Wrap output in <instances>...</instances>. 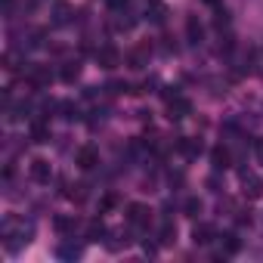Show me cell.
<instances>
[{"label":"cell","mask_w":263,"mask_h":263,"mask_svg":"<svg viewBox=\"0 0 263 263\" xmlns=\"http://www.w3.org/2000/svg\"><path fill=\"white\" fill-rule=\"evenodd\" d=\"M87 241H105V223L102 220H90L87 223Z\"/></svg>","instance_id":"e0dca14e"},{"label":"cell","mask_w":263,"mask_h":263,"mask_svg":"<svg viewBox=\"0 0 263 263\" xmlns=\"http://www.w3.org/2000/svg\"><path fill=\"white\" fill-rule=\"evenodd\" d=\"M53 22H56V25H65V22H71V10H68V7H59Z\"/></svg>","instance_id":"cb8c5ba5"},{"label":"cell","mask_w":263,"mask_h":263,"mask_svg":"<svg viewBox=\"0 0 263 263\" xmlns=\"http://www.w3.org/2000/svg\"><path fill=\"white\" fill-rule=\"evenodd\" d=\"M186 115H192V102L186 99V96H174V99H167V118L171 121H183Z\"/></svg>","instance_id":"277c9868"},{"label":"cell","mask_w":263,"mask_h":263,"mask_svg":"<svg viewBox=\"0 0 263 263\" xmlns=\"http://www.w3.org/2000/svg\"><path fill=\"white\" fill-rule=\"evenodd\" d=\"M59 78H62L65 84H74V81L81 78V62H65L62 71H59Z\"/></svg>","instance_id":"d6986e66"},{"label":"cell","mask_w":263,"mask_h":263,"mask_svg":"<svg viewBox=\"0 0 263 263\" xmlns=\"http://www.w3.org/2000/svg\"><path fill=\"white\" fill-rule=\"evenodd\" d=\"M201 198H186V204H183V211H186V217H198L201 214Z\"/></svg>","instance_id":"44dd1931"},{"label":"cell","mask_w":263,"mask_h":263,"mask_svg":"<svg viewBox=\"0 0 263 263\" xmlns=\"http://www.w3.org/2000/svg\"><path fill=\"white\" fill-rule=\"evenodd\" d=\"M164 16H167V7L161 4V0H149V7H146V19H149V22H155V25H161V22H164Z\"/></svg>","instance_id":"7c38bea8"},{"label":"cell","mask_w":263,"mask_h":263,"mask_svg":"<svg viewBox=\"0 0 263 263\" xmlns=\"http://www.w3.org/2000/svg\"><path fill=\"white\" fill-rule=\"evenodd\" d=\"M96 62H99V68L111 71V68H118V65H121V50H118L115 44H105V47H99V50H96Z\"/></svg>","instance_id":"7a4b0ae2"},{"label":"cell","mask_w":263,"mask_h":263,"mask_svg":"<svg viewBox=\"0 0 263 263\" xmlns=\"http://www.w3.org/2000/svg\"><path fill=\"white\" fill-rule=\"evenodd\" d=\"M211 164H214V171H226V167L232 164V155H229V149H223V146L211 149Z\"/></svg>","instance_id":"30bf717a"},{"label":"cell","mask_w":263,"mask_h":263,"mask_svg":"<svg viewBox=\"0 0 263 263\" xmlns=\"http://www.w3.org/2000/svg\"><path fill=\"white\" fill-rule=\"evenodd\" d=\"M108 7L118 13V10H124V7H127V0H108Z\"/></svg>","instance_id":"f1b7e54d"},{"label":"cell","mask_w":263,"mask_h":263,"mask_svg":"<svg viewBox=\"0 0 263 263\" xmlns=\"http://www.w3.org/2000/svg\"><path fill=\"white\" fill-rule=\"evenodd\" d=\"M241 192H245V198H260L263 195V180L254 177V174H241Z\"/></svg>","instance_id":"52a82bcc"},{"label":"cell","mask_w":263,"mask_h":263,"mask_svg":"<svg viewBox=\"0 0 263 263\" xmlns=\"http://www.w3.org/2000/svg\"><path fill=\"white\" fill-rule=\"evenodd\" d=\"M149 220H152V211L146 208V204H127V223L130 226H149Z\"/></svg>","instance_id":"5b68a950"},{"label":"cell","mask_w":263,"mask_h":263,"mask_svg":"<svg viewBox=\"0 0 263 263\" xmlns=\"http://www.w3.org/2000/svg\"><path fill=\"white\" fill-rule=\"evenodd\" d=\"M208 4H217V0H208Z\"/></svg>","instance_id":"4dcf8cb0"},{"label":"cell","mask_w":263,"mask_h":263,"mask_svg":"<svg viewBox=\"0 0 263 263\" xmlns=\"http://www.w3.org/2000/svg\"><path fill=\"white\" fill-rule=\"evenodd\" d=\"M223 248H226V254H238V248H241V241H238V235H223Z\"/></svg>","instance_id":"603a6c76"},{"label":"cell","mask_w":263,"mask_h":263,"mask_svg":"<svg viewBox=\"0 0 263 263\" xmlns=\"http://www.w3.org/2000/svg\"><path fill=\"white\" fill-rule=\"evenodd\" d=\"M13 7H16V0H4V16H13Z\"/></svg>","instance_id":"f546056e"},{"label":"cell","mask_w":263,"mask_h":263,"mask_svg":"<svg viewBox=\"0 0 263 263\" xmlns=\"http://www.w3.org/2000/svg\"><path fill=\"white\" fill-rule=\"evenodd\" d=\"M59 111H62V118H65V121H74V118H78V105H74V102H68V99H65V102H59Z\"/></svg>","instance_id":"7402d4cb"},{"label":"cell","mask_w":263,"mask_h":263,"mask_svg":"<svg viewBox=\"0 0 263 263\" xmlns=\"http://www.w3.org/2000/svg\"><path fill=\"white\" fill-rule=\"evenodd\" d=\"M158 241H161V245H174V241H177V226H174V223H164L161 232H158Z\"/></svg>","instance_id":"ffe728a7"},{"label":"cell","mask_w":263,"mask_h":263,"mask_svg":"<svg viewBox=\"0 0 263 263\" xmlns=\"http://www.w3.org/2000/svg\"><path fill=\"white\" fill-rule=\"evenodd\" d=\"M115 204H118V198H115V195H111V192H108V195H105V198H102V201H99V211H102V214H105V211H111V208H115Z\"/></svg>","instance_id":"d4e9b609"},{"label":"cell","mask_w":263,"mask_h":263,"mask_svg":"<svg viewBox=\"0 0 263 263\" xmlns=\"http://www.w3.org/2000/svg\"><path fill=\"white\" fill-rule=\"evenodd\" d=\"M214 238H217V232H214V226H208V223H201V226H195V229H192V241H195V245H201V248H204V245H211Z\"/></svg>","instance_id":"8fae6325"},{"label":"cell","mask_w":263,"mask_h":263,"mask_svg":"<svg viewBox=\"0 0 263 263\" xmlns=\"http://www.w3.org/2000/svg\"><path fill=\"white\" fill-rule=\"evenodd\" d=\"M186 34H189L192 44H201V41H204V25L198 22V16H189V19H186Z\"/></svg>","instance_id":"4fadbf2b"},{"label":"cell","mask_w":263,"mask_h":263,"mask_svg":"<svg viewBox=\"0 0 263 263\" xmlns=\"http://www.w3.org/2000/svg\"><path fill=\"white\" fill-rule=\"evenodd\" d=\"M56 254H59L62 260H78V257L84 254V248H81V245H74V241H62Z\"/></svg>","instance_id":"ac0fdd59"},{"label":"cell","mask_w":263,"mask_h":263,"mask_svg":"<svg viewBox=\"0 0 263 263\" xmlns=\"http://www.w3.org/2000/svg\"><path fill=\"white\" fill-rule=\"evenodd\" d=\"M146 59H149V47H146V44H140V47H137L134 53L127 56L130 68H137V71H140V68H146Z\"/></svg>","instance_id":"9a60e30c"},{"label":"cell","mask_w":263,"mask_h":263,"mask_svg":"<svg viewBox=\"0 0 263 263\" xmlns=\"http://www.w3.org/2000/svg\"><path fill=\"white\" fill-rule=\"evenodd\" d=\"M28 177H31L37 186H47V183L53 180V167H50V161H47V158H34V161L28 164Z\"/></svg>","instance_id":"3957f363"},{"label":"cell","mask_w":263,"mask_h":263,"mask_svg":"<svg viewBox=\"0 0 263 263\" xmlns=\"http://www.w3.org/2000/svg\"><path fill=\"white\" fill-rule=\"evenodd\" d=\"M74 226H78V220H74V217H68V214H59V217L53 220V229H56L59 235H71V232H74Z\"/></svg>","instance_id":"5bb4252c"},{"label":"cell","mask_w":263,"mask_h":263,"mask_svg":"<svg viewBox=\"0 0 263 263\" xmlns=\"http://www.w3.org/2000/svg\"><path fill=\"white\" fill-rule=\"evenodd\" d=\"M4 248L10 251V254H19L25 245H31V238H34V226L31 223H25L22 217H16V214H10L7 220H4Z\"/></svg>","instance_id":"6da1fadb"},{"label":"cell","mask_w":263,"mask_h":263,"mask_svg":"<svg viewBox=\"0 0 263 263\" xmlns=\"http://www.w3.org/2000/svg\"><path fill=\"white\" fill-rule=\"evenodd\" d=\"M214 22H217V28L229 25V13H226V10H217V19H214Z\"/></svg>","instance_id":"484cf974"},{"label":"cell","mask_w":263,"mask_h":263,"mask_svg":"<svg viewBox=\"0 0 263 263\" xmlns=\"http://www.w3.org/2000/svg\"><path fill=\"white\" fill-rule=\"evenodd\" d=\"M177 149H180L186 158H198V155H201V143H198V140H186V137H180Z\"/></svg>","instance_id":"2e32d148"},{"label":"cell","mask_w":263,"mask_h":263,"mask_svg":"<svg viewBox=\"0 0 263 263\" xmlns=\"http://www.w3.org/2000/svg\"><path fill=\"white\" fill-rule=\"evenodd\" d=\"M254 155H257V161L263 164V137H257V140H254Z\"/></svg>","instance_id":"4316f807"},{"label":"cell","mask_w":263,"mask_h":263,"mask_svg":"<svg viewBox=\"0 0 263 263\" xmlns=\"http://www.w3.org/2000/svg\"><path fill=\"white\" fill-rule=\"evenodd\" d=\"M50 81H53V74H50V68H44V65H34V68H31V74H28V84H31V87H37V90L50 87Z\"/></svg>","instance_id":"ba28073f"},{"label":"cell","mask_w":263,"mask_h":263,"mask_svg":"<svg viewBox=\"0 0 263 263\" xmlns=\"http://www.w3.org/2000/svg\"><path fill=\"white\" fill-rule=\"evenodd\" d=\"M31 143H50V124L34 118L31 121Z\"/></svg>","instance_id":"9c48e42d"},{"label":"cell","mask_w":263,"mask_h":263,"mask_svg":"<svg viewBox=\"0 0 263 263\" xmlns=\"http://www.w3.org/2000/svg\"><path fill=\"white\" fill-rule=\"evenodd\" d=\"M143 251H146L149 257H155V254H158V245H152V241H146V245H143Z\"/></svg>","instance_id":"83f0119b"},{"label":"cell","mask_w":263,"mask_h":263,"mask_svg":"<svg viewBox=\"0 0 263 263\" xmlns=\"http://www.w3.org/2000/svg\"><path fill=\"white\" fill-rule=\"evenodd\" d=\"M74 164H78L81 171H93V167L99 164V149H93V146H81L78 155H74Z\"/></svg>","instance_id":"8992f818"}]
</instances>
